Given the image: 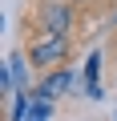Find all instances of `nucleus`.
Segmentation results:
<instances>
[{"instance_id": "2", "label": "nucleus", "mask_w": 117, "mask_h": 121, "mask_svg": "<svg viewBox=\"0 0 117 121\" xmlns=\"http://www.w3.org/2000/svg\"><path fill=\"white\" fill-rule=\"evenodd\" d=\"M65 52H69V40L65 36H48V40L32 44V60H36V65H56Z\"/></svg>"}, {"instance_id": "4", "label": "nucleus", "mask_w": 117, "mask_h": 121, "mask_svg": "<svg viewBox=\"0 0 117 121\" xmlns=\"http://www.w3.org/2000/svg\"><path fill=\"white\" fill-rule=\"evenodd\" d=\"M48 117H52V105H48V97H44V93L28 97V109H24V117H20V121H48Z\"/></svg>"}, {"instance_id": "5", "label": "nucleus", "mask_w": 117, "mask_h": 121, "mask_svg": "<svg viewBox=\"0 0 117 121\" xmlns=\"http://www.w3.org/2000/svg\"><path fill=\"white\" fill-rule=\"evenodd\" d=\"M69 85H73V73H65V69H61V73H52V77L44 81V89H40V93H44V97H56V93H65Z\"/></svg>"}, {"instance_id": "3", "label": "nucleus", "mask_w": 117, "mask_h": 121, "mask_svg": "<svg viewBox=\"0 0 117 121\" xmlns=\"http://www.w3.org/2000/svg\"><path fill=\"white\" fill-rule=\"evenodd\" d=\"M97 77H101V52H89V65H85V85H89V89H85V93H89L93 101L101 97V81H97Z\"/></svg>"}, {"instance_id": "1", "label": "nucleus", "mask_w": 117, "mask_h": 121, "mask_svg": "<svg viewBox=\"0 0 117 121\" xmlns=\"http://www.w3.org/2000/svg\"><path fill=\"white\" fill-rule=\"evenodd\" d=\"M69 20H73V12H69V4H56V0H48V4L40 8V24L52 32V36H65V28H69Z\"/></svg>"}]
</instances>
